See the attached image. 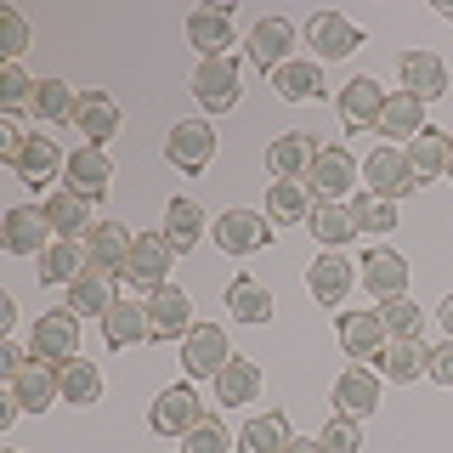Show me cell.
Returning a JSON list of instances; mask_svg holds the SVG:
<instances>
[{"instance_id":"f35d334b","label":"cell","mask_w":453,"mask_h":453,"mask_svg":"<svg viewBox=\"0 0 453 453\" xmlns=\"http://www.w3.org/2000/svg\"><path fill=\"white\" fill-rule=\"evenodd\" d=\"M306 233L318 238L323 250H346L351 238H357V221H351V210H346V204H311Z\"/></svg>"},{"instance_id":"f5cc1de1","label":"cell","mask_w":453,"mask_h":453,"mask_svg":"<svg viewBox=\"0 0 453 453\" xmlns=\"http://www.w3.org/2000/svg\"><path fill=\"white\" fill-rule=\"evenodd\" d=\"M18 414H23V403H18V396H12V391H6V396H0V431H6V425H12V419H18Z\"/></svg>"},{"instance_id":"d6a6232c","label":"cell","mask_w":453,"mask_h":453,"mask_svg":"<svg viewBox=\"0 0 453 453\" xmlns=\"http://www.w3.org/2000/svg\"><path fill=\"white\" fill-rule=\"evenodd\" d=\"M289 414L283 408H273V414H255L244 419V431H238V453H283L289 448Z\"/></svg>"},{"instance_id":"44dd1931","label":"cell","mask_w":453,"mask_h":453,"mask_svg":"<svg viewBox=\"0 0 453 453\" xmlns=\"http://www.w3.org/2000/svg\"><path fill=\"white\" fill-rule=\"evenodd\" d=\"M63 188H74V193H85L96 204V198H108V188H113V159L103 148H80V153H68V170H63Z\"/></svg>"},{"instance_id":"e575fe53","label":"cell","mask_w":453,"mask_h":453,"mask_svg":"<svg viewBox=\"0 0 453 453\" xmlns=\"http://www.w3.org/2000/svg\"><path fill=\"white\" fill-rule=\"evenodd\" d=\"M68 170V153L57 148L51 136H28V148H23V165H18V176L28 181V188H46V181H57Z\"/></svg>"},{"instance_id":"cb8c5ba5","label":"cell","mask_w":453,"mask_h":453,"mask_svg":"<svg viewBox=\"0 0 453 453\" xmlns=\"http://www.w3.org/2000/svg\"><path fill=\"white\" fill-rule=\"evenodd\" d=\"M113 273H103V266H85V273L68 283V311H80V318H108V306L119 301L113 295Z\"/></svg>"},{"instance_id":"91938a15","label":"cell","mask_w":453,"mask_h":453,"mask_svg":"<svg viewBox=\"0 0 453 453\" xmlns=\"http://www.w3.org/2000/svg\"><path fill=\"white\" fill-rule=\"evenodd\" d=\"M12 453H18V448H12Z\"/></svg>"},{"instance_id":"7dc6e473","label":"cell","mask_w":453,"mask_h":453,"mask_svg":"<svg viewBox=\"0 0 453 453\" xmlns=\"http://www.w3.org/2000/svg\"><path fill=\"white\" fill-rule=\"evenodd\" d=\"M23 51H28V18H23L18 6H0V57L18 63Z\"/></svg>"},{"instance_id":"5b68a950","label":"cell","mask_w":453,"mask_h":453,"mask_svg":"<svg viewBox=\"0 0 453 453\" xmlns=\"http://www.w3.org/2000/svg\"><path fill=\"white\" fill-rule=\"evenodd\" d=\"M216 233V244H221V255H255V250H266L273 244V216L266 210H221V221L210 226Z\"/></svg>"},{"instance_id":"f6af8a7d","label":"cell","mask_w":453,"mask_h":453,"mask_svg":"<svg viewBox=\"0 0 453 453\" xmlns=\"http://www.w3.org/2000/svg\"><path fill=\"white\" fill-rule=\"evenodd\" d=\"M318 442H323V453H363V425L351 414H329L323 431H318Z\"/></svg>"},{"instance_id":"52a82bcc","label":"cell","mask_w":453,"mask_h":453,"mask_svg":"<svg viewBox=\"0 0 453 453\" xmlns=\"http://www.w3.org/2000/svg\"><path fill=\"white\" fill-rule=\"evenodd\" d=\"M226 363H233L226 329L221 323H193V334L181 340V368H188V380H216Z\"/></svg>"},{"instance_id":"4dcf8cb0","label":"cell","mask_w":453,"mask_h":453,"mask_svg":"<svg viewBox=\"0 0 453 453\" xmlns=\"http://www.w3.org/2000/svg\"><path fill=\"white\" fill-rule=\"evenodd\" d=\"M273 91L283 103H311V96L323 91V63L318 57H289V63L273 74Z\"/></svg>"},{"instance_id":"484cf974","label":"cell","mask_w":453,"mask_h":453,"mask_svg":"<svg viewBox=\"0 0 453 453\" xmlns=\"http://www.w3.org/2000/svg\"><path fill=\"white\" fill-rule=\"evenodd\" d=\"M374 131L391 136V148H396V142H414L425 131V103H419V96H408V91H386V108H380Z\"/></svg>"},{"instance_id":"db71d44e","label":"cell","mask_w":453,"mask_h":453,"mask_svg":"<svg viewBox=\"0 0 453 453\" xmlns=\"http://www.w3.org/2000/svg\"><path fill=\"white\" fill-rule=\"evenodd\" d=\"M283 453H323V442H318V436H289V448H283Z\"/></svg>"},{"instance_id":"b9f144b4","label":"cell","mask_w":453,"mask_h":453,"mask_svg":"<svg viewBox=\"0 0 453 453\" xmlns=\"http://www.w3.org/2000/svg\"><path fill=\"white\" fill-rule=\"evenodd\" d=\"M165 238L188 255L198 238H204V210H198L193 198H170V204H165Z\"/></svg>"},{"instance_id":"ba28073f","label":"cell","mask_w":453,"mask_h":453,"mask_svg":"<svg viewBox=\"0 0 453 453\" xmlns=\"http://www.w3.org/2000/svg\"><path fill=\"white\" fill-rule=\"evenodd\" d=\"M51 216H46V204H18V210H6V226H0V244H6V255H46L51 250Z\"/></svg>"},{"instance_id":"d6986e66","label":"cell","mask_w":453,"mask_h":453,"mask_svg":"<svg viewBox=\"0 0 453 453\" xmlns=\"http://www.w3.org/2000/svg\"><path fill=\"white\" fill-rule=\"evenodd\" d=\"M396 74H403V91L419 96V103H436V96L448 91V63L436 51H403Z\"/></svg>"},{"instance_id":"ac0fdd59","label":"cell","mask_w":453,"mask_h":453,"mask_svg":"<svg viewBox=\"0 0 453 453\" xmlns=\"http://www.w3.org/2000/svg\"><path fill=\"white\" fill-rule=\"evenodd\" d=\"M386 323H380V311H346L340 318V351H346L351 363H374L380 351H386Z\"/></svg>"},{"instance_id":"bcb514c9","label":"cell","mask_w":453,"mask_h":453,"mask_svg":"<svg viewBox=\"0 0 453 453\" xmlns=\"http://www.w3.org/2000/svg\"><path fill=\"white\" fill-rule=\"evenodd\" d=\"M28 103H35V80L23 74V63H6V68H0V108L18 113Z\"/></svg>"},{"instance_id":"30bf717a","label":"cell","mask_w":453,"mask_h":453,"mask_svg":"<svg viewBox=\"0 0 453 453\" xmlns=\"http://www.w3.org/2000/svg\"><path fill=\"white\" fill-rule=\"evenodd\" d=\"M165 159L176 165V170H188V176L210 170V159H216V131H210L204 119H181V125H170V136H165Z\"/></svg>"},{"instance_id":"f907efd6","label":"cell","mask_w":453,"mask_h":453,"mask_svg":"<svg viewBox=\"0 0 453 453\" xmlns=\"http://www.w3.org/2000/svg\"><path fill=\"white\" fill-rule=\"evenodd\" d=\"M425 380H436L442 391H453V340L431 346V368H425Z\"/></svg>"},{"instance_id":"7c38bea8","label":"cell","mask_w":453,"mask_h":453,"mask_svg":"<svg viewBox=\"0 0 453 453\" xmlns=\"http://www.w3.org/2000/svg\"><path fill=\"white\" fill-rule=\"evenodd\" d=\"M142 306H148V340H188L193 334V301L181 289L165 283V289H153Z\"/></svg>"},{"instance_id":"681fc988","label":"cell","mask_w":453,"mask_h":453,"mask_svg":"<svg viewBox=\"0 0 453 453\" xmlns=\"http://www.w3.org/2000/svg\"><path fill=\"white\" fill-rule=\"evenodd\" d=\"M23 148H28V136L18 131V119L6 113V119H0V165L18 170V165H23Z\"/></svg>"},{"instance_id":"5bb4252c","label":"cell","mask_w":453,"mask_h":453,"mask_svg":"<svg viewBox=\"0 0 453 453\" xmlns=\"http://www.w3.org/2000/svg\"><path fill=\"white\" fill-rule=\"evenodd\" d=\"M306 40L318 46V63H334V57H351V51L363 46V28L351 23V18H340V12H311Z\"/></svg>"},{"instance_id":"8fae6325","label":"cell","mask_w":453,"mask_h":453,"mask_svg":"<svg viewBox=\"0 0 453 453\" xmlns=\"http://www.w3.org/2000/svg\"><path fill=\"white\" fill-rule=\"evenodd\" d=\"M311 165H318V136L311 131H283V136H273V148H266L273 181H306Z\"/></svg>"},{"instance_id":"3957f363","label":"cell","mask_w":453,"mask_h":453,"mask_svg":"<svg viewBox=\"0 0 453 453\" xmlns=\"http://www.w3.org/2000/svg\"><path fill=\"white\" fill-rule=\"evenodd\" d=\"M363 188L374 198H391V204L403 193H414L419 176H414V165H408V148H391V142H386V148L368 153V159H363Z\"/></svg>"},{"instance_id":"8992f818","label":"cell","mask_w":453,"mask_h":453,"mask_svg":"<svg viewBox=\"0 0 453 453\" xmlns=\"http://www.w3.org/2000/svg\"><path fill=\"white\" fill-rule=\"evenodd\" d=\"M170 266H176V244H170L165 233H136V250H131V261H125L119 278L153 295V289H165Z\"/></svg>"},{"instance_id":"7402d4cb","label":"cell","mask_w":453,"mask_h":453,"mask_svg":"<svg viewBox=\"0 0 453 453\" xmlns=\"http://www.w3.org/2000/svg\"><path fill=\"white\" fill-rule=\"evenodd\" d=\"M46 216H51V233L57 238H91V198L74 193V188H51L46 193Z\"/></svg>"},{"instance_id":"74e56055","label":"cell","mask_w":453,"mask_h":453,"mask_svg":"<svg viewBox=\"0 0 453 453\" xmlns=\"http://www.w3.org/2000/svg\"><path fill=\"white\" fill-rule=\"evenodd\" d=\"M74 103H80V91L68 80H35V103H28V113H35L40 125H74Z\"/></svg>"},{"instance_id":"1f68e13d","label":"cell","mask_w":453,"mask_h":453,"mask_svg":"<svg viewBox=\"0 0 453 453\" xmlns=\"http://www.w3.org/2000/svg\"><path fill=\"white\" fill-rule=\"evenodd\" d=\"M57 391H63V403H68V408H91L96 396H103V368L85 363V357L57 363Z\"/></svg>"},{"instance_id":"4316f807","label":"cell","mask_w":453,"mask_h":453,"mask_svg":"<svg viewBox=\"0 0 453 453\" xmlns=\"http://www.w3.org/2000/svg\"><path fill=\"white\" fill-rule=\"evenodd\" d=\"M374 363L396 386H414V380H425V368H431V346H419V334L414 340H386V351H380Z\"/></svg>"},{"instance_id":"ab89813d","label":"cell","mask_w":453,"mask_h":453,"mask_svg":"<svg viewBox=\"0 0 453 453\" xmlns=\"http://www.w3.org/2000/svg\"><path fill=\"white\" fill-rule=\"evenodd\" d=\"M408 165H414V176H419V188L425 181H436V176H448V131H425L408 142Z\"/></svg>"},{"instance_id":"e0dca14e","label":"cell","mask_w":453,"mask_h":453,"mask_svg":"<svg viewBox=\"0 0 453 453\" xmlns=\"http://www.w3.org/2000/svg\"><path fill=\"white\" fill-rule=\"evenodd\" d=\"M250 63L255 68H266V74H278L283 63H289V46H295V23L289 18H261L250 28Z\"/></svg>"},{"instance_id":"6f0895ef","label":"cell","mask_w":453,"mask_h":453,"mask_svg":"<svg viewBox=\"0 0 453 453\" xmlns=\"http://www.w3.org/2000/svg\"><path fill=\"white\" fill-rule=\"evenodd\" d=\"M436 18H453V0H436Z\"/></svg>"},{"instance_id":"277c9868","label":"cell","mask_w":453,"mask_h":453,"mask_svg":"<svg viewBox=\"0 0 453 453\" xmlns=\"http://www.w3.org/2000/svg\"><path fill=\"white\" fill-rule=\"evenodd\" d=\"M193 96L204 113H226L244 96V74H238L233 57H204V63L193 68Z\"/></svg>"},{"instance_id":"ee69618b","label":"cell","mask_w":453,"mask_h":453,"mask_svg":"<svg viewBox=\"0 0 453 453\" xmlns=\"http://www.w3.org/2000/svg\"><path fill=\"white\" fill-rule=\"evenodd\" d=\"M380 323H386L391 340H414L419 323H425V311L408 301V295H391V301H380Z\"/></svg>"},{"instance_id":"9f6ffc18","label":"cell","mask_w":453,"mask_h":453,"mask_svg":"<svg viewBox=\"0 0 453 453\" xmlns=\"http://www.w3.org/2000/svg\"><path fill=\"white\" fill-rule=\"evenodd\" d=\"M436 318H442V329H448V340H453V295H448L442 306H436Z\"/></svg>"},{"instance_id":"680465c9","label":"cell","mask_w":453,"mask_h":453,"mask_svg":"<svg viewBox=\"0 0 453 453\" xmlns=\"http://www.w3.org/2000/svg\"><path fill=\"white\" fill-rule=\"evenodd\" d=\"M448 176H453V136H448Z\"/></svg>"},{"instance_id":"9c48e42d","label":"cell","mask_w":453,"mask_h":453,"mask_svg":"<svg viewBox=\"0 0 453 453\" xmlns=\"http://www.w3.org/2000/svg\"><path fill=\"white\" fill-rule=\"evenodd\" d=\"M198 419H204V408H198V391L188 386V380H181V386H165L159 396H153V408H148L153 436H188Z\"/></svg>"},{"instance_id":"4fadbf2b","label":"cell","mask_w":453,"mask_h":453,"mask_svg":"<svg viewBox=\"0 0 453 453\" xmlns=\"http://www.w3.org/2000/svg\"><path fill=\"white\" fill-rule=\"evenodd\" d=\"M351 283H357V266H351L340 250L318 255V261L306 266V289H311V301H318V306H340L351 295Z\"/></svg>"},{"instance_id":"6da1fadb","label":"cell","mask_w":453,"mask_h":453,"mask_svg":"<svg viewBox=\"0 0 453 453\" xmlns=\"http://www.w3.org/2000/svg\"><path fill=\"white\" fill-rule=\"evenodd\" d=\"M28 357H40V363H68V357H80V311H68V306L40 311L35 329H28Z\"/></svg>"},{"instance_id":"836d02e7","label":"cell","mask_w":453,"mask_h":453,"mask_svg":"<svg viewBox=\"0 0 453 453\" xmlns=\"http://www.w3.org/2000/svg\"><path fill=\"white\" fill-rule=\"evenodd\" d=\"M226 318H238V323H266L273 318V289H266L261 278H233L226 283Z\"/></svg>"},{"instance_id":"7a4b0ae2","label":"cell","mask_w":453,"mask_h":453,"mask_svg":"<svg viewBox=\"0 0 453 453\" xmlns=\"http://www.w3.org/2000/svg\"><path fill=\"white\" fill-rule=\"evenodd\" d=\"M357 159H351V148H318V165H311V176H306V188L318 204H346L351 193H357Z\"/></svg>"},{"instance_id":"9a60e30c","label":"cell","mask_w":453,"mask_h":453,"mask_svg":"<svg viewBox=\"0 0 453 453\" xmlns=\"http://www.w3.org/2000/svg\"><path fill=\"white\" fill-rule=\"evenodd\" d=\"M74 131L85 136V148H103L108 136H119V103H113V91H80Z\"/></svg>"},{"instance_id":"f1b7e54d","label":"cell","mask_w":453,"mask_h":453,"mask_svg":"<svg viewBox=\"0 0 453 453\" xmlns=\"http://www.w3.org/2000/svg\"><path fill=\"white\" fill-rule=\"evenodd\" d=\"M188 40L198 46V63L204 57H233L226 46H233V18H226L221 6H198L188 18Z\"/></svg>"},{"instance_id":"8d00e7d4","label":"cell","mask_w":453,"mask_h":453,"mask_svg":"<svg viewBox=\"0 0 453 453\" xmlns=\"http://www.w3.org/2000/svg\"><path fill=\"white\" fill-rule=\"evenodd\" d=\"M103 340L113 351H131L136 340H148V306H136V301H113L108 306V318H103Z\"/></svg>"},{"instance_id":"816d5d0a","label":"cell","mask_w":453,"mask_h":453,"mask_svg":"<svg viewBox=\"0 0 453 453\" xmlns=\"http://www.w3.org/2000/svg\"><path fill=\"white\" fill-rule=\"evenodd\" d=\"M23 363H28V351H23V346H12V340H0V374L12 380V374H18Z\"/></svg>"},{"instance_id":"ffe728a7","label":"cell","mask_w":453,"mask_h":453,"mask_svg":"<svg viewBox=\"0 0 453 453\" xmlns=\"http://www.w3.org/2000/svg\"><path fill=\"white\" fill-rule=\"evenodd\" d=\"M357 278H363L368 295H380V301L408 295V255H396V250H368L363 266H357Z\"/></svg>"},{"instance_id":"11a10c76","label":"cell","mask_w":453,"mask_h":453,"mask_svg":"<svg viewBox=\"0 0 453 453\" xmlns=\"http://www.w3.org/2000/svg\"><path fill=\"white\" fill-rule=\"evenodd\" d=\"M12 323H18V301H12V295H0V329H12Z\"/></svg>"},{"instance_id":"603a6c76","label":"cell","mask_w":453,"mask_h":453,"mask_svg":"<svg viewBox=\"0 0 453 453\" xmlns=\"http://www.w3.org/2000/svg\"><path fill=\"white\" fill-rule=\"evenodd\" d=\"M380 108H386V91H380L368 74H357L346 91H340V125H346L351 136L368 131V125H380Z\"/></svg>"},{"instance_id":"7bdbcfd3","label":"cell","mask_w":453,"mask_h":453,"mask_svg":"<svg viewBox=\"0 0 453 453\" xmlns=\"http://www.w3.org/2000/svg\"><path fill=\"white\" fill-rule=\"evenodd\" d=\"M346 210H351V221H357V233H391V226H396V204H391V198H374L368 188L351 193Z\"/></svg>"},{"instance_id":"83f0119b","label":"cell","mask_w":453,"mask_h":453,"mask_svg":"<svg viewBox=\"0 0 453 453\" xmlns=\"http://www.w3.org/2000/svg\"><path fill=\"white\" fill-rule=\"evenodd\" d=\"M131 250H136V233L125 221H96L91 226V266H103V273L119 278L125 261H131Z\"/></svg>"},{"instance_id":"d4e9b609","label":"cell","mask_w":453,"mask_h":453,"mask_svg":"<svg viewBox=\"0 0 453 453\" xmlns=\"http://www.w3.org/2000/svg\"><path fill=\"white\" fill-rule=\"evenodd\" d=\"M334 408H340V414H351V419H368L380 408V374H368L363 363H351L346 374L334 380Z\"/></svg>"},{"instance_id":"2e32d148","label":"cell","mask_w":453,"mask_h":453,"mask_svg":"<svg viewBox=\"0 0 453 453\" xmlns=\"http://www.w3.org/2000/svg\"><path fill=\"white\" fill-rule=\"evenodd\" d=\"M6 391L23 403V414H46V408L57 403V396H63V391H57V363H40V357H28V363L18 368V374L6 380Z\"/></svg>"},{"instance_id":"c3c4849f","label":"cell","mask_w":453,"mask_h":453,"mask_svg":"<svg viewBox=\"0 0 453 453\" xmlns=\"http://www.w3.org/2000/svg\"><path fill=\"white\" fill-rule=\"evenodd\" d=\"M181 453H226V425L216 414H204L188 436H181Z\"/></svg>"},{"instance_id":"60d3db41","label":"cell","mask_w":453,"mask_h":453,"mask_svg":"<svg viewBox=\"0 0 453 453\" xmlns=\"http://www.w3.org/2000/svg\"><path fill=\"white\" fill-rule=\"evenodd\" d=\"M85 244L80 238H51V250L40 255V283H74L85 273Z\"/></svg>"},{"instance_id":"d590c367","label":"cell","mask_w":453,"mask_h":453,"mask_svg":"<svg viewBox=\"0 0 453 453\" xmlns=\"http://www.w3.org/2000/svg\"><path fill=\"white\" fill-rule=\"evenodd\" d=\"M311 188L306 181H266V216H273V226H295L311 216Z\"/></svg>"},{"instance_id":"f546056e","label":"cell","mask_w":453,"mask_h":453,"mask_svg":"<svg viewBox=\"0 0 453 453\" xmlns=\"http://www.w3.org/2000/svg\"><path fill=\"white\" fill-rule=\"evenodd\" d=\"M255 396H261V363H250V357L233 351V363L216 374V403L221 408H250Z\"/></svg>"}]
</instances>
